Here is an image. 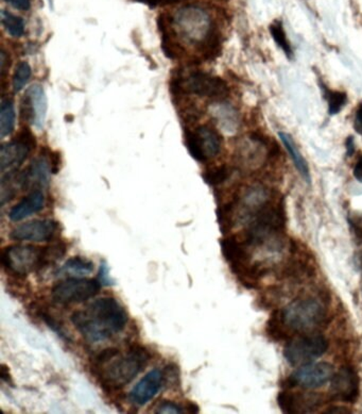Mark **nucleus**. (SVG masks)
Returning <instances> with one entry per match:
<instances>
[{
    "mask_svg": "<svg viewBox=\"0 0 362 414\" xmlns=\"http://www.w3.org/2000/svg\"><path fill=\"white\" fill-rule=\"evenodd\" d=\"M161 29L171 36L198 47L206 59H214L220 51V33L210 14L200 6H188L176 11L174 16L159 19Z\"/></svg>",
    "mask_w": 362,
    "mask_h": 414,
    "instance_id": "1",
    "label": "nucleus"
},
{
    "mask_svg": "<svg viewBox=\"0 0 362 414\" xmlns=\"http://www.w3.org/2000/svg\"><path fill=\"white\" fill-rule=\"evenodd\" d=\"M128 321V312L114 297L96 299L72 316L73 324L90 344L113 338L126 328Z\"/></svg>",
    "mask_w": 362,
    "mask_h": 414,
    "instance_id": "2",
    "label": "nucleus"
},
{
    "mask_svg": "<svg viewBox=\"0 0 362 414\" xmlns=\"http://www.w3.org/2000/svg\"><path fill=\"white\" fill-rule=\"evenodd\" d=\"M150 355L142 346H132L128 353H118L100 366L92 368L101 387L111 391L122 389L131 383L146 366Z\"/></svg>",
    "mask_w": 362,
    "mask_h": 414,
    "instance_id": "3",
    "label": "nucleus"
},
{
    "mask_svg": "<svg viewBox=\"0 0 362 414\" xmlns=\"http://www.w3.org/2000/svg\"><path fill=\"white\" fill-rule=\"evenodd\" d=\"M1 263L4 269L15 277H26L29 274L41 271L45 265L49 264L46 247H8L2 250Z\"/></svg>",
    "mask_w": 362,
    "mask_h": 414,
    "instance_id": "4",
    "label": "nucleus"
},
{
    "mask_svg": "<svg viewBox=\"0 0 362 414\" xmlns=\"http://www.w3.org/2000/svg\"><path fill=\"white\" fill-rule=\"evenodd\" d=\"M326 318V309L316 299H299L289 304L282 314V321L291 331L306 332L320 326Z\"/></svg>",
    "mask_w": 362,
    "mask_h": 414,
    "instance_id": "5",
    "label": "nucleus"
},
{
    "mask_svg": "<svg viewBox=\"0 0 362 414\" xmlns=\"http://www.w3.org/2000/svg\"><path fill=\"white\" fill-rule=\"evenodd\" d=\"M171 90L174 94H193L215 98L225 96L228 93L225 81L199 71L191 73L186 77L183 75L174 77Z\"/></svg>",
    "mask_w": 362,
    "mask_h": 414,
    "instance_id": "6",
    "label": "nucleus"
},
{
    "mask_svg": "<svg viewBox=\"0 0 362 414\" xmlns=\"http://www.w3.org/2000/svg\"><path fill=\"white\" fill-rule=\"evenodd\" d=\"M327 348L329 342L322 334H304L286 345L284 357L291 366H304L322 357Z\"/></svg>",
    "mask_w": 362,
    "mask_h": 414,
    "instance_id": "7",
    "label": "nucleus"
},
{
    "mask_svg": "<svg viewBox=\"0 0 362 414\" xmlns=\"http://www.w3.org/2000/svg\"><path fill=\"white\" fill-rule=\"evenodd\" d=\"M101 284L98 279L73 277L59 282L53 288V299L61 305L80 304L96 296L100 292Z\"/></svg>",
    "mask_w": 362,
    "mask_h": 414,
    "instance_id": "8",
    "label": "nucleus"
},
{
    "mask_svg": "<svg viewBox=\"0 0 362 414\" xmlns=\"http://www.w3.org/2000/svg\"><path fill=\"white\" fill-rule=\"evenodd\" d=\"M185 141L189 154L199 162L215 158L221 150V137L217 130L206 125L193 131H187Z\"/></svg>",
    "mask_w": 362,
    "mask_h": 414,
    "instance_id": "9",
    "label": "nucleus"
},
{
    "mask_svg": "<svg viewBox=\"0 0 362 414\" xmlns=\"http://www.w3.org/2000/svg\"><path fill=\"white\" fill-rule=\"evenodd\" d=\"M36 140L28 129H23L13 141L4 144L0 150V170L4 174L16 172L36 148Z\"/></svg>",
    "mask_w": 362,
    "mask_h": 414,
    "instance_id": "10",
    "label": "nucleus"
},
{
    "mask_svg": "<svg viewBox=\"0 0 362 414\" xmlns=\"http://www.w3.org/2000/svg\"><path fill=\"white\" fill-rule=\"evenodd\" d=\"M48 101L44 88L40 84L30 86L21 100V116L23 120L42 130L46 120Z\"/></svg>",
    "mask_w": 362,
    "mask_h": 414,
    "instance_id": "11",
    "label": "nucleus"
},
{
    "mask_svg": "<svg viewBox=\"0 0 362 414\" xmlns=\"http://www.w3.org/2000/svg\"><path fill=\"white\" fill-rule=\"evenodd\" d=\"M334 375L335 371L331 364L327 362H310L301 366L291 375L290 383L292 385H299L304 389H316L331 381Z\"/></svg>",
    "mask_w": 362,
    "mask_h": 414,
    "instance_id": "12",
    "label": "nucleus"
},
{
    "mask_svg": "<svg viewBox=\"0 0 362 414\" xmlns=\"http://www.w3.org/2000/svg\"><path fill=\"white\" fill-rule=\"evenodd\" d=\"M59 230V223L53 219H36L17 226L11 232L10 238L21 242H49Z\"/></svg>",
    "mask_w": 362,
    "mask_h": 414,
    "instance_id": "13",
    "label": "nucleus"
},
{
    "mask_svg": "<svg viewBox=\"0 0 362 414\" xmlns=\"http://www.w3.org/2000/svg\"><path fill=\"white\" fill-rule=\"evenodd\" d=\"M331 392L336 400L356 403L361 395V378L354 368L344 366L331 378Z\"/></svg>",
    "mask_w": 362,
    "mask_h": 414,
    "instance_id": "14",
    "label": "nucleus"
},
{
    "mask_svg": "<svg viewBox=\"0 0 362 414\" xmlns=\"http://www.w3.org/2000/svg\"><path fill=\"white\" fill-rule=\"evenodd\" d=\"M165 374L159 368L150 371L146 374L130 392L131 403L137 406H144L153 400L161 391L165 383Z\"/></svg>",
    "mask_w": 362,
    "mask_h": 414,
    "instance_id": "15",
    "label": "nucleus"
},
{
    "mask_svg": "<svg viewBox=\"0 0 362 414\" xmlns=\"http://www.w3.org/2000/svg\"><path fill=\"white\" fill-rule=\"evenodd\" d=\"M51 172H53V168H51L50 162L44 154L40 158L32 161L23 172L17 175L19 187L23 190H28L30 187L40 190L38 187H48Z\"/></svg>",
    "mask_w": 362,
    "mask_h": 414,
    "instance_id": "16",
    "label": "nucleus"
},
{
    "mask_svg": "<svg viewBox=\"0 0 362 414\" xmlns=\"http://www.w3.org/2000/svg\"><path fill=\"white\" fill-rule=\"evenodd\" d=\"M277 403L284 413H308L321 407L323 400L316 393L282 392L277 396Z\"/></svg>",
    "mask_w": 362,
    "mask_h": 414,
    "instance_id": "17",
    "label": "nucleus"
},
{
    "mask_svg": "<svg viewBox=\"0 0 362 414\" xmlns=\"http://www.w3.org/2000/svg\"><path fill=\"white\" fill-rule=\"evenodd\" d=\"M44 207V193L41 190H33L31 193L28 194L18 204L11 209L9 217L12 222H21L41 212Z\"/></svg>",
    "mask_w": 362,
    "mask_h": 414,
    "instance_id": "18",
    "label": "nucleus"
},
{
    "mask_svg": "<svg viewBox=\"0 0 362 414\" xmlns=\"http://www.w3.org/2000/svg\"><path fill=\"white\" fill-rule=\"evenodd\" d=\"M279 135L282 143L285 146L286 150H287L288 154H289L293 165H294L297 170H299L301 176L303 177L308 183H309L310 180H312L309 166H308L307 161L305 160L303 155L299 152V148H297V144H295L294 140L292 139V137H291L290 135H288V133H280Z\"/></svg>",
    "mask_w": 362,
    "mask_h": 414,
    "instance_id": "19",
    "label": "nucleus"
},
{
    "mask_svg": "<svg viewBox=\"0 0 362 414\" xmlns=\"http://www.w3.org/2000/svg\"><path fill=\"white\" fill-rule=\"evenodd\" d=\"M215 118H216L218 124L226 133H235L239 124L238 113L232 105L228 103H218L214 108Z\"/></svg>",
    "mask_w": 362,
    "mask_h": 414,
    "instance_id": "20",
    "label": "nucleus"
},
{
    "mask_svg": "<svg viewBox=\"0 0 362 414\" xmlns=\"http://www.w3.org/2000/svg\"><path fill=\"white\" fill-rule=\"evenodd\" d=\"M15 108L11 98H4L0 105V135L8 137L14 130Z\"/></svg>",
    "mask_w": 362,
    "mask_h": 414,
    "instance_id": "21",
    "label": "nucleus"
},
{
    "mask_svg": "<svg viewBox=\"0 0 362 414\" xmlns=\"http://www.w3.org/2000/svg\"><path fill=\"white\" fill-rule=\"evenodd\" d=\"M94 269V263L92 261L77 256L68 259L62 267L61 271H63L64 274H70L75 277H83V276L92 274Z\"/></svg>",
    "mask_w": 362,
    "mask_h": 414,
    "instance_id": "22",
    "label": "nucleus"
},
{
    "mask_svg": "<svg viewBox=\"0 0 362 414\" xmlns=\"http://www.w3.org/2000/svg\"><path fill=\"white\" fill-rule=\"evenodd\" d=\"M1 23L6 31L13 38H21L25 33V23L23 19L8 11H1Z\"/></svg>",
    "mask_w": 362,
    "mask_h": 414,
    "instance_id": "23",
    "label": "nucleus"
},
{
    "mask_svg": "<svg viewBox=\"0 0 362 414\" xmlns=\"http://www.w3.org/2000/svg\"><path fill=\"white\" fill-rule=\"evenodd\" d=\"M31 66L26 61L19 62L13 74L12 84L15 93L21 92L31 78Z\"/></svg>",
    "mask_w": 362,
    "mask_h": 414,
    "instance_id": "24",
    "label": "nucleus"
},
{
    "mask_svg": "<svg viewBox=\"0 0 362 414\" xmlns=\"http://www.w3.org/2000/svg\"><path fill=\"white\" fill-rule=\"evenodd\" d=\"M325 99L329 103V112L331 115L339 113L348 103V96L346 93L339 90H331L324 86Z\"/></svg>",
    "mask_w": 362,
    "mask_h": 414,
    "instance_id": "25",
    "label": "nucleus"
},
{
    "mask_svg": "<svg viewBox=\"0 0 362 414\" xmlns=\"http://www.w3.org/2000/svg\"><path fill=\"white\" fill-rule=\"evenodd\" d=\"M270 32L277 46L291 59V57H292V48H291V45L289 41H288L287 36H286V32L284 31L283 24L280 21H275L270 26Z\"/></svg>",
    "mask_w": 362,
    "mask_h": 414,
    "instance_id": "26",
    "label": "nucleus"
},
{
    "mask_svg": "<svg viewBox=\"0 0 362 414\" xmlns=\"http://www.w3.org/2000/svg\"><path fill=\"white\" fill-rule=\"evenodd\" d=\"M38 316L46 323L47 326L49 328L53 329L60 338H63L66 342H70V338L68 336V332L64 329L63 325L53 316V314H49L47 310L40 309L38 311Z\"/></svg>",
    "mask_w": 362,
    "mask_h": 414,
    "instance_id": "27",
    "label": "nucleus"
},
{
    "mask_svg": "<svg viewBox=\"0 0 362 414\" xmlns=\"http://www.w3.org/2000/svg\"><path fill=\"white\" fill-rule=\"evenodd\" d=\"M230 176V170L226 166H219L212 170H206L203 174L204 180L211 185H219L228 180Z\"/></svg>",
    "mask_w": 362,
    "mask_h": 414,
    "instance_id": "28",
    "label": "nucleus"
},
{
    "mask_svg": "<svg viewBox=\"0 0 362 414\" xmlns=\"http://www.w3.org/2000/svg\"><path fill=\"white\" fill-rule=\"evenodd\" d=\"M351 229L354 234L355 238L358 241L359 244H362V214L353 213L348 219Z\"/></svg>",
    "mask_w": 362,
    "mask_h": 414,
    "instance_id": "29",
    "label": "nucleus"
},
{
    "mask_svg": "<svg viewBox=\"0 0 362 414\" xmlns=\"http://www.w3.org/2000/svg\"><path fill=\"white\" fill-rule=\"evenodd\" d=\"M155 413L159 414H181L184 413V410H183L182 407L179 406L176 403L165 400V402L161 403V404L157 407Z\"/></svg>",
    "mask_w": 362,
    "mask_h": 414,
    "instance_id": "30",
    "label": "nucleus"
},
{
    "mask_svg": "<svg viewBox=\"0 0 362 414\" xmlns=\"http://www.w3.org/2000/svg\"><path fill=\"white\" fill-rule=\"evenodd\" d=\"M97 279L100 282L101 286H112V284H114L113 279L110 276L109 266H107V262H105V261L101 262L100 271H99Z\"/></svg>",
    "mask_w": 362,
    "mask_h": 414,
    "instance_id": "31",
    "label": "nucleus"
},
{
    "mask_svg": "<svg viewBox=\"0 0 362 414\" xmlns=\"http://www.w3.org/2000/svg\"><path fill=\"white\" fill-rule=\"evenodd\" d=\"M4 1L19 11H28L31 8V0H4Z\"/></svg>",
    "mask_w": 362,
    "mask_h": 414,
    "instance_id": "32",
    "label": "nucleus"
},
{
    "mask_svg": "<svg viewBox=\"0 0 362 414\" xmlns=\"http://www.w3.org/2000/svg\"><path fill=\"white\" fill-rule=\"evenodd\" d=\"M354 128L356 133L362 135V103H359L356 114H355Z\"/></svg>",
    "mask_w": 362,
    "mask_h": 414,
    "instance_id": "33",
    "label": "nucleus"
},
{
    "mask_svg": "<svg viewBox=\"0 0 362 414\" xmlns=\"http://www.w3.org/2000/svg\"><path fill=\"white\" fill-rule=\"evenodd\" d=\"M0 377H1L2 381H6L8 383H12V379L10 376V371L6 368V366H1V370H0Z\"/></svg>",
    "mask_w": 362,
    "mask_h": 414,
    "instance_id": "34",
    "label": "nucleus"
},
{
    "mask_svg": "<svg viewBox=\"0 0 362 414\" xmlns=\"http://www.w3.org/2000/svg\"><path fill=\"white\" fill-rule=\"evenodd\" d=\"M353 174H354L355 178H356L359 182H362V157L358 161H357Z\"/></svg>",
    "mask_w": 362,
    "mask_h": 414,
    "instance_id": "35",
    "label": "nucleus"
},
{
    "mask_svg": "<svg viewBox=\"0 0 362 414\" xmlns=\"http://www.w3.org/2000/svg\"><path fill=\"white\" fill-rule=\"evenodd\" d=\"M346 150H348V156H352L355 152V143H354V138L350 137L348 140H346Z\"/></svg>",
    "mask_w": 362,
    "mask_h": 414,
    "instance_id": "36",
    "label": "nucleus"
},
{
    "mask_svg": "<svg viewBox=\"0 0 362 414\" xmlns=\"http://www.w3.org/2000/svg\"><path fill=\"white\" fill-rule=\"evenodd\" d=\"M325 413H352V411L348 410V408H344V407H331L329 410H326Z\"/></svg>",
    "mask_w": 362,
    "mask_h": 414,
    "instance_id": "37",
    "label": "nucleus"
},
{
    "mask_svg": "<svg viewBox=\"0 0 362 414\" xmlns=\"http://www.w3.org/2000/svg\"><path fill=\"white\" fill-rule=\"evenodd\" d=\"M187 413H199V406L195 403H188L186 406Z\"/></svg>",
    "mask_w": 362,
    "mask_h": 414,
    "instance_id": "38",
    "label": "nucleus"
},
{
    "mask_svg": "<svg viewBox=\"0 0 362 414\" xmlns=\"http://www.w3.org/2000/svg\"><path fill=\"white\" fill-rule=\"evenodd\" d=\"M183 1V0H161V4H176V2Z\"/></svg>",
    "mask_w": 362,
    "mask_h": 414,
    "instance_id": "39",
    "label": "nucleus"
},
{
    "mask_svg": "<svg viewBox=\"0 0 362 414\" xmlns=\"http://www.w3.org/2000/svg\"><path fill=\"white\" fill-rule=\"evenodd\" d=\"M361 269H362V256H361Z\"/></svg>",
    "mask_w": 362,
    "mask_h": 414,
    "instance_id": "40",
    "label": "nucleus"
}]
</instances>
